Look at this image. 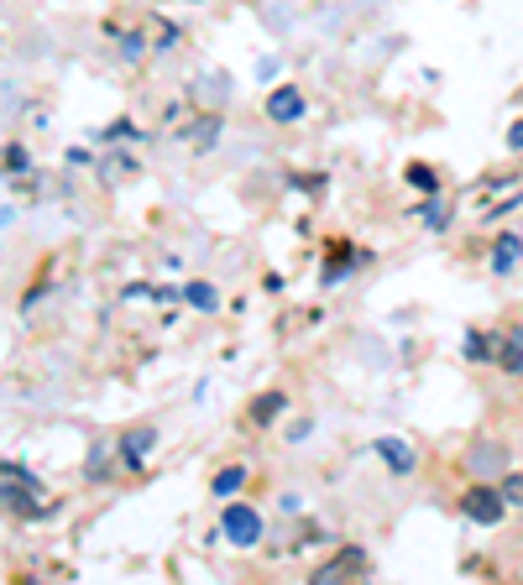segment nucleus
<instances>
[{"instance_id": "obj_1", "label": "nucleus", "mask_w": 523, "mask_h": 585, "mask_svg": "<svg viewBox=\"0 0 523 585\" xmlns=\"http://www.w3.org/2000/svg\"><path fill=\"white\" fill-rule=\"evenodd\" d=\"M220 533H225V544L252 549L257 538H262V512L246 507V502H225V512H220Z\"/></svg>"}, {"instance_id": "obj_2", "label": "nucleus", "mask_w": 523, "mask_h": 585, "mask_svg": "<svg viewBox=\"0 0 523 585\" xmlns=\"http://www.w3.org/2000/svg\"><path fill=\"white\" fill-rule=\"evenodd\" d=\"M461 512H466L471 523H482V528H497V523H503V512H508L503 486H482V481H476L466 497H461Z\"/></svg>"}, {"instance_id": "obj_3", "label": "nucleus", "mask_w": 523, "mask_h": 585, "mask_svg": "<svg viewBox=\"0 0 523 585\" xmlns=\"http://www.w3.org/2000/svg\"><path fill=\"white\" fill-rule=\"evenodd\" d=\"M361 570H367V554H361L356 544H346V549H335L325 565H314V580H320V585H335V580L361 575Z\"/></svg>"}, {"instance_id": "obj_4", "label": "nucleus", "mask_w": 523, "mask_h": 585, "mask_svg": "<svg viewBox=\"0 0 523 585\" xmlns=\"http://www.w3.org/2000/svg\"><path fill=\"white\" fill-rule=\"evenodd\" d=\"M267 115H272V121H278V126L304 121V95H299V89H293V84H278V89H272V95H267Z\"/></svg>"}, {"instance_id": "obj_5", "label": "nucleus", "mask_w": 523, "mask_h": 585, "mask_svg": "<svg viewBox=\"0 0 523 585\" xmlns=\"http://www.w3.org/2000/svg\"><path fill=\"white\" fill-rule=\"evenodd\" d=\"M152 444H157V434H152L147 424H136V429H126V434H121V460L131 465V471H136V465H142V460L152 455Z\"/></svg>"}, {"instance_id": "obj_6", "label": "nucleus", "mask_w": 523, "mask_h": 585, "mask_svg": "<svg viewBox=\"0 0 523 585\" xmlns=\"http://www.w3.org/2000/svg\"><path fill=\"white\" fill-rule=\"evenodd\" d=\"M466 465L476 476H492V471H503V465H508V450H503V444H492V439H482V444H471Z\"/></svg>"}, {"instance_id": "obj_7", "label": "nucleus", "mask_w": 523, "mask_h": 585, "mask_svg": "<svg viewBox=\"0 0 523 585\" xmlns=\"http://www.w3.org/2000/svg\"><path fill=\"white\" fill-rule=\"evenodd\" d=\"M372 450H377V455H382V465H388V471H398V476H408V471L419 465V460H414V450H408L403 439H377Z\"/></svg>"}, {"instance_id": "obj_8", "label": "nucleus", "mask_w": 523, "mask_h": 585, "mask_svg": "<svg viewBox=\"0 0 523 585\" xmlns=\"http://www.w3.org/2000/svg\"><path fill=\"white\" fill-rule=\"evenodd\" d=\"M518 256H523V236H497V246H492V267L497 272H513Z\"/></svg>"}, {"instance_id": "obj_9", "label": "nucleus", "mask_w": 523, "mask_h": 585, "mask_svg": "<svg viewBox=\"0 0 523 585\" xmlns=\"http://www.w3.org/2000/svg\"><path fill=\"white\" fill-rule=\"evenodd\" d=\"M503 371L508 377H523V324L508 330V340H503Z\"/></svg>"}, {"instance_id": "obj_10", "label": "nucleus", "mask_w": 523, "mask_h": 585, "mask_svg": "<svg viewBox=\"0 0 523 585\" xmlns=\"http://www.w3.org/2000/svg\"><path fill=\"white\" fill-rule=\"evenodd\" d=\"M351 262H361V256L346 246V241H335V251H330V262H325V283H340V277H346V267Z\"/></svg>"}, {"instance_id": "obj_11", "label": "nucleus", "mask_w": 523, "mask_h": 585, "mask_svg": "<svg viewBox=\"0 0 523 585\" xmlns=\"http://www.w3.org/2000/svg\"><path fill=\"white\" fill-rule=\"evenodd\" d=\"M288 408V397L283 392H262L257 403H252V424H272V418H278Z\"/></svg>"}, {"instance_id": "obj_12", "label": "nucleus", "mask_w": 523, "mask_h": 585, "mask_svg": "<svg viewBox=\"0 0 523 585\" xmlns=\"http://www.w3.org/2000/svg\"><path fill=\"white\" fill-rule=\"evenodd\" d=\"M178 298H189L194 309H204V314H215V309H220V293H215L210 283H189V288L178 293Z\"/></svg>"}, {"instance_id": "obj_13", "label": "nucleus", "mask_w": 523, "mask_h": 585, "mask_svg": "<svg viewBox=\"0 0 523 585\" xmlns=\"http://www.w3.org/2000/svg\"><path fill=\"white\" fill-rule=\"evenodd\" d=\"M241 481H246V465H225V471L215 476V497H225V502H231L236 491H241Z\"/></svg>"}, {"instance_id": "obj_14", "label": "nucleus", "mask_w": 523, "mask_h": 585, "mask_svg": "<svg viewBox=\"0 0 523 585\" xmlns=\"http://www.w3.org/2000/svg\"><path fill=\"white\" fill-rule=\"evenodd\" d=\"M466 356L471 361H487V356H503V345L487 340V335H466Z\"/></svg>"}, {"instance_id": "obj_15", "label": "nucleus", "mask_w": 523, "mask_h": 585, "mask_svg": "<svg viewBox=\"0 0 523 585\" xmlns=\"http://www.w3.org/2000/svg\"><path fill=\"white\" fill-rule=\"evenodd\" d=\"M408 183H414V189H424V194H435V189H440L435 168H424V162H414V168H408Z\"/></svg>"}, {"instance_id": "obj_16", "label": "nucleus", "mask_w": 523, "mask_h": 585, "mask_svg": "<svg viewBox=\"0 0 523 585\" xmlns=\"http://www.w3.org/2000/svg\"><path fill=\"white\" fill-rule=\"evenodd\" d=\"M419 215H424V225H429V230H440V225H450V209H445L440 199H429V204L419 209Z\"/></svg>"}, {"instance_id": "obj_17", "label": "nucleus", "mask_w": 523, "mask_h": 585, "mask_svg": "<svg viewBox=\"0 0 523 585\" xmlns=\"http://www.w3.org/2000/svg\"><path fill=\"white\" fill-rule=\"evenodd\" d=\"M84 476H89V481L110 476V455H105V450H89V460H84Z\"/></svg>"}, {"instance_id": "obj_18", "label": "nucleus", "mask_w": 523, "mask_h": 585, "mask_svg": "<svg viewBox=\"0 0 523 585\" xmlns=\"http://www.w3.org/2000/svg\"><path fill=\"white\" fill-rule=\"evenodd\" d=\"M503 497L508 507H523V476H503Z\"/></svg>"}, {"instance_id": "obj_19", "label": "nucleus", "mask_w": 523, "mask_h": 585, "mask_svg": "<svg viewBox=\"0 0 523 585\" xmlns=\"http://www.w3.org/2000/svg\"><path fill=\"white\" fill-rule=\"evenodd\" d=\"M27 162H32L27 147H6V168H11V173H27Z\"/></svg>"}, {"instance_id": "obj_20", "label": "nucleus", "mask_w": 523, "mask_h": 585, "mask_svg": "<svg viewBox=\"0 0 523 585\" xmlns=\"http://www.w3.org/2000/svg\"><path fill=\"white\" fill-rule=\"evenodd\" d=\"M508 147H513V152H523V121H513V131H508Z\"/></svg>"}]
</instances>
